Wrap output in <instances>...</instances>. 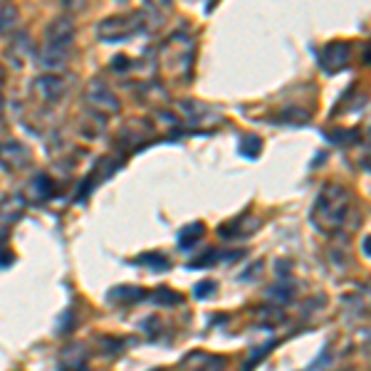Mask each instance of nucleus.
I'll list each match as a JSON object with an SVG mask.
<instances>
[{"mask_svg": "<svg viewBox=\"0 0 371 371\" xmlns=\"http://www.w3.org/2000/svg\"><path fill=\"white\" fill-rule=\"evenodd\" d=\"M149 297H151V302L161 304V307H178V304H183V295L176 292V290H171V288L154 290Z\"/></svg>", "mask_w": 371, "mask_h": 371, "instance_id": "18", "label": "nucleus"}, {"mask_svg": "<svg viewBox=\"0 0 371 371\" xmlns=\"http://www.w3.org/2000/svg\"><path fill=\"white\" fill-rule=\"evenodd\" d=\"M149 297V292L144 288H136V285H119V288H112L107 292V302L109 304H136L144 302Z\"/></svg>", "mask_w": 371, "mask_h": 371, "instance_id": "10", "label": "nucleus"}, {"mask_svg": "<svg viewBox=\"0 0 371 371\" xmlns=\"http://www.w3.org/2000/svg\"><path fill=\"white\" fill-rule=\"evenodd\" d=\"M181 369L189 371H223L225 369V359L215 354H203V351H194L186 359L181 361Z\"/></svg>", "mask_w": 371, "mask_h": 371, "instance_id": "9", "label": "nucleus"}, {"mask_svg": "<svg viewBox=\"0 0 371 371\" xmlns=\"http://www.w3.org/2000/svg\"><path fill=\"white\" fill-rule=\"evenodd\" d=\"M18 22H20V11L11 3H3L0 6V37H8L18 30Z\"/></svg>", "mask_w": 371, "mask_h": 371, "instance_id": "16", "label": "nucleus"}, {"mask_svg": "<svg viewBox=\"0 0 371 371\" xmlns=\"http://www.w3.org/2000/svg\"><path fill=\"white\" fill-rule=\"evenodd\" d=\"M327 139H330L332 144H337V147H346V144L359 142V131L356 129H337V131H330Z\"/></svg>", "mask_w": 371, "mask_h": 371, "instance_id": "21", "label": "nucleus"}, {"mask_svg": "<svg viewBox=\"0 0 371 371\" xmlns=\"http://www.w3.org/2000/svg\"><path fill=\"white\" fill-rule=\"evenodd\" d=\"M32 95H35L40 102H50V104H55V102L65 95L62 77H58V74H45V77H37L35 84H32Z\"/></svg>", "mask_w": 371, "mask_h": 371, "instance_id": "7", "label": "nucleus"}, {"mask_svg": "<svg viewBox=\"0 0 371 371\" xmlns=\"http://www.w3.org/2000/svg\"><path fill=\"white\" fill-rule=\"evenodd\" d=\"M151 371H163V369H151Z\"/></svg>", "mask_w": 371, "mask_h": 371, "instance_id": "29", "label": "nucleus"}, {"mask_svg": "<svg viewBox=\"0 0 371 371\" xmlns=\"http://www.w3.org/2000/svg\"><path fill=\"white\" fill-rule=\"evenodd\" d=\"M158 327H161V319H158V317H147L142 322V330L147 332V335H151V337L158 332Z\"/></svg>", "mask_w": 371, "mask_h": 371, "instance_id": "25", "label": "nucleus"}, {"mask_svg": "<svg viewBox=\"0 0 371 371\" xmlns=\"http://www.w3.org/2000/svg\"><path fill=\"white\" fill-rule=\"evenodd\" d=\"M3 79H6V72L0 67V89H3ZM0 112H3V97H0Z\"/></svg>", "mask_w": 371, "mask_h": 371, "instance_id": "27", "label": "nucleus"}, {"mask_svg": "<svg viewBox=\"0 0 371 371\" xmlns=\"http://www.w3.org/2000/svg\"><path fill=\"white\" fill-rule=\"evenodd\" d=\"M351 208V194L342 183H327L319 191L312 208V223L324 233H335L344 225L346 213Z\"/></svg>", "mask_w": 371, "mask_h": 371, "instance_id": "2", "label": "nucleus"}, {"mask_svg": "<svg viewBox=\"0 0 371 371\" xmlns=\"http://www.w3.org/2000/svg\"><path fill=\"white\" fill-rule=\"evenodd\" d=\"M351 62V45L346 40H332L327 42L319 53V67L327 74H337L346 69Z\"/></svg>", "mask_w": 371, "mask_h": 371, "instance_id": "4", "label": "nucleus"}, {"mask_svg": "<svg viewBox=\"0 0 371 371\" xmlns=\"http://www.w3.org/2000/svg\"><path fill=\"white\" fill-rule=\"evenodd\" d=\"M27 198L35 201V203H48L55 196V181L48 176V173H35V176L27 181Z\"/></svg>", "mask_w": 371, "mask_h": 371, "instance_id": "8", "label": "nucleus"}, {"mask_svg": "<svg viewBox=\"0 0 371 371\" xmlns=\"http://www.w3.org/2000/svg\"><path fill=\"white\" fill-rule=\"evenodd\" d=\"M215 292H218V285H215L213 280H203V283H198L194 288L196 299H210Z\"/></svg>", "mask_w": 371, "mask_h": 371, "instance_id": "23", "label": "nucleus"}, {"mask_svg": "<svg viewBox=\"0 0 371 371\" xmlns=\"http://www.w3.org/2000/svg\"><path fill=\"white\" fill-rule=\"evenodd\" d=\"M275 346H277V339H270V342H265V344L255 346V349L248 354V361H245V366H243V371H252V369H255V366L260 364V361L265 359V356L270 354Z\"/></svg>", "mask_w": 371, "mask_h": 371, "instance_id": "20", "label": "nucleus"}, {"mask_svg": "<svg viewBox=\"0 0 371 371\" xmlns=\"http://www.w3.org/2000/svg\"><path fill=\"white\" fill-rule=\"evenodd\" d=\"M74 53V25L69 18H55L48 27H45V40H42L40 50V67L45 72L55 74L60 69L67 67Z\"/></svg>", "mask_w": 371, "mask_h": 371, "instance_id": "1", "label": "nucleus"}, {"mask_svg": "<svg viewBox=\"0 0 371 371\" xmlns=\"http://www.w3.org/2000/svg\"><path fill=\"white\" fill-rule=\"evenodd\" d=\"M84 100H87L89 107L100 109L102 114H116V112L121 109L119 97L112 92V87H107V84L100 82V79H92V82L87 84V89H84Z\"/></svg>", "mask_w": 371, "mask_h": 371, "instance_id": "5", "label": "nucleus"}, {"mask_svg": "<svg viewBox=\"0 0 371 371\" xmlns=\"http://www.w3.org/2000/svg\"><path fill=\"white\" fill-rule=\"evenodd\" d=\"M136 262L144 267H149V270L154 272H163L168 270V260L163 252H142V255H136Z\"/></svg>", "mask_w": 371, "mask_h": 371, "instance_id": "19", "label": "nucleus"}, {"mask_svg": "<svg viewBox=\"0 0 371 371\" xmlns=\"http://www.w3.org/2000/svg\"><path fill=\"white\" fill-rule=\"evenodd\" d=\"M30 161V149L25 144L15 142V139H8V142L0 144V166L8 168V171H18V168H25Z\"/></svg>", "mask_w": 371, "mask_h": 371, "instance_id": "6", "label": "nucleus"}, {"mask_svg": "<svg viewBox=\"0 0 371 371\" xmlns=\"http://www.w3.org/2000/svg\"><path fill=\"white\" fill-rule=\"evenodd\" d=\"M22 208H25V203H22L20 198L0 201V230H6V225L15 223V220L22 215ZM6 233H8V230H6Z\"/></svg>", "mask_w": 371, "mask_h": 371, "instance_id": "15", "label": "nucleus"}, {"mask_svg": "<svg viewBox=\"0 0 371 371\" xmlns=\"http://www.w3.org/2000/svg\"><path fill=\"white\" fill-rule=\"evenodd\" d=\"M295 292H297V285L292 283V277H280L272 288H267V299L275 304H288L295 299Z\"/></svg>", "mask_w": 371, "mask_h": 371, "instance_id": "13", "label": "nucleus"}, {"mask_svg": "<svg viewBox=\"0 0 371 371\" xmlns=\"http://www.w3.org/2000/svg\"><path fill=\"white\" fill-rule=\"evenodd\" d=\"M223 260V250H218V248H210L205 255L198 257V262H191L189 270H201V267H213L218 265V262Z\"/></svg>", "mask_w": 371, "mask_h": 371, "instance_id": "22", "label": "nucleus"}, {"mask_svg": "<svg viewBox=\"0 0 371 371\" xmlns=\"http://www.w3.org/2000/svg\"><path fill=\"white\" fill-rule=\"evenodd\" d=\"M58 371H87V349H84V344H69L60 354Z\"/></svg>", "mask_w": 371, "mask_h": 371, "instance_id": "11", "label": "nucleus"}, {"mask_svg": "<svg viewBox=\"0 0 371 371\" xmlns=\"http://www.w3.org/2000/svg\"><path fill=\"white\" fill-rule=\"evenodd\" d=\"M147 15L144 13H121V15H112L97 25V37L107 45H116V42H126L134 35L144 30Z\"/></svg>", "mask_w": 371, "mask_h": 371, "instance_id": "3", "label": "nucleus"}, {"mask_svg": "<svg viewBox=\"0 0 371 371\" xmlns=\"http://www.w3.org/2000/svg\"><path fill=\"white\" fill-rule=\"evenodd\" d=\"M13 260H15V255H13V252H6L3 248H0V267H11Z\"/></svg>", "mask_w": 371, "mask_h": 371, "instance_id": "26", "label": "nucleus"}, {"mask_svg": "<svg viewBox=\"0 0 371 371\" xmlns=\"http://www.w3.org/2000/svg\"><path fill=\"white\" fill-rule=\"evenodd\" d=\"M238 151H241V156H245L248 161H255L262 151V139L257 134H243L241 144H238Z\"/></svg>", "mask_w": 371, "mask_h": 371, "instance_id": "17", "label": "nucleus"}, {"mask_svg": "<svg viewBox=\"0 0 371 371\" xmlns=\"http://www.w3.org/2000/svg\"><path fill=\"white\" fill-rule=\"evenodd\" d=\"M203 236H205V225L201 223V220L183 225V228L178 230V248H181V250H191L194 245H198V241Z\"/></svg>", "mask_w": 371, "mask_h": 371, "instance_id": "14", "label": "nucleus"}, {"mask_svg": "<svg viewBox=\"0 0 371 371\" xmlns=\"http://www.w3.org/2000/svg\"><path fill=\"white\" fill-rule=\"evenodd\" d=\"M32 55V40L27 32H18L11 42H8V60H11L15 67H20L27 58Z\"/></svg>", "mask_w": 371, "mask_h": 371, "instance_id": "12", "label": "nucleus"}, {"mask_svg": "<svg viewBox=\"0 0 371 371\" xmlns=\"http://www.w3.org/2000/svg\"><path fill=\"white\" fill-rule=\"evenodd\" d=\"M74 327H77V319H74V309H67V312H62V317H60V324H58L60 335H69Z\"/></svg>", "mask_w": 371, "mask_h": 371, "instance_id": "24", "label": "nucleus"}, {"mask_svg": "<svg viewBox=\"0 0 371 371\" xmlns=\"http://www.w3.org/2000/svg\"><path fill=\"white\" fill-rule=\"evenodd\" d=\"M361 248H364V255H366V257H369V255H371V252H369V243H366V238H364V243H361Z\"/></svg>", "mask_w": 371, "mask_h": 371, "instance_id": "28", "label": "nucleus"}]
</instances>
